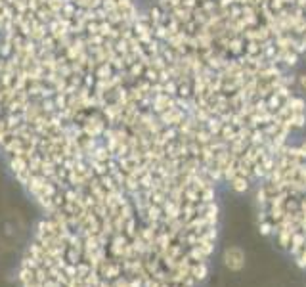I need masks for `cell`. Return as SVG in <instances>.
Segmentation results:
<instances>
[{
    "label": "cell",
    "instance_id": "1",
    "mask_svg": "<svg viewBox=\"0 0 306 287\" xmlns=\"http://www.w3.org/2000/svg\"><path fill=\"white\" fill-rule=\"evenodd\" d=\"M169 71L191 148L220 188L253 190L306 127L297 73L268 60L224 56L191 67L169 65Z\"/></svg>",
    "mask_w": 306,
    "mask_h": 287
},
{
    "label": "cell",
    "instance_id": "2",
    "mask_svg": "<svg viewBox=\"0 0 306 287\" xmlns=\"http://www.w3.org/2000/svg\"><path fill=\"white\" fill-rule=\"evenodd\" d=\"M253 190L260 234L306 270V138L291 142Z\"/></svg>",
    "mask_w": 306,
    "mask_h": 287
},
{
    "label": "cell",
    "instance_id": "3",
    "mask_svg": "<svg viewBox=\"0 0 306 287\" xmlns=\"http://www.w3.org/2000/svg\"><path fill=\"white\" fill-rule=\"evenodd\" d=\"M249 54L295 71L306 64V0H232Z\"/></svg>",
    "mask_w": 306,
    "mask_h": 287
},
{
    "label": "cell",
    "instance_id": "4",
    "mask_svg": "<svg viewBox=\"0 0 306 287\" xmlns=\"http://www.w3.org/2000/svg\"><path fill=\"white\" fill-rule=\"evenodd\" d=\"M224 266L232 272H239L245 266V253L241 247H228L224 251Z\"/></svg>",
    "mask_w": 306,
    "mask_h": 287
}]
</instances>
